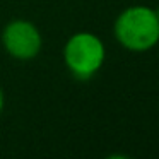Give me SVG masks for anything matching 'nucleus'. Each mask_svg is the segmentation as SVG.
Here are the masks:
<instances>
[{
  "label": "nucleus",
  "instance_id": "obj_1",
  "mask_svg": "<svg viewBox=\"0 0 159 159\" xmlns=\"http://www.w3.org/2000/svg\"><path fill=\"white\" fill-rule=\"evenodd\" d=\"M115 39L132 53H144L159 43V19L149 5H130L113 22Z\"/></svg>",
  "mask_w": 159,
  "mask_h": 159
},
{
  "label": "nucleus",
  "instance_id": "obj_2",
  "mask_svg": "<svg viewBox=\"0 0 159 159\" xmlns=\"http://www.w3.org/2000/svg\"><path fill=\"white\" fill-rule=\"evenodd\" d=\"M106 58L103 39L91 31L74 33L63 46V63L77 80H89L101 70Z\"/></svg>",
  "mask_w": 159,
  "mask_h": 159
},
{
  "label": "nucleus",
  "instance_id": "obj_3",
  "mask_svg": "<svg viewBox=\"0 0 159 159\" xmlns=\"http://www.w3.org/2000/svg\"><path fill=\"white\" fill-rule=\"evenodd\" d=\"M2 45L16 60H33L43 48V36L34 22L28 19H12L2 31Z\"/></svg>",
  "mask_w": 159,
  "mask_h": 159
},
{
  "label": "nucleus",
  "instance_id": "obj_4",
  "mask_svg": "<svg viewBox=\"0 0 159 159\" xmlns=\"http://www.w3.org/2000/svg\"><path fill=\"white\" fill-rule=\"evenodd\" d=\"M4 106H5V96H4L2 87H0V115H2V111H4Z\"/></svg>",
  "mask_w": 159,
  "mask_h": 159
},
{
  "label": "nucleus",
  "instance_id": "obj_5",
  "mask_svg": "<svg viewBox=\"0 0 159 159\" xmlns=\"http://www.w3.org/2000/svg\"><path fill=\"white\" fill-rule=\"evenodd\" d=\"M156 14H157V19H159V5H157V9H156Z\"/></svg>",
  "mask_w": 159,
  "mask_h": 159
}]
</instances>
